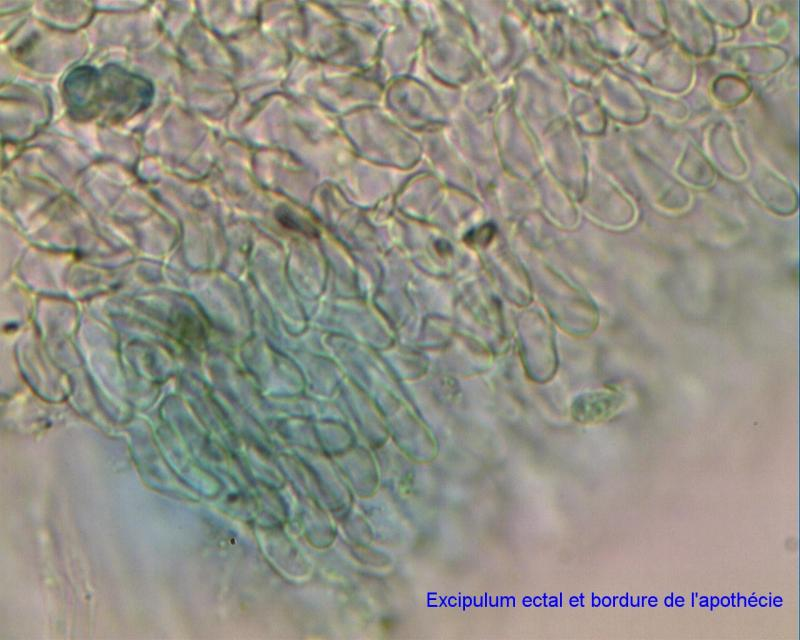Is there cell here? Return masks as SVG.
I'll use <instances>...</instances> for the list:
<instances>
[{
  "instance_id": "cell-1",
  "label": "cell",
  "mask_w": 800,
  "mask_h": 640,
  "mask_svg": "<svg viewBox=\"0 0 800 640\" xmlns=\"http://www.w3.org/2000/svg\"><path fill=\"white\" fill-rule=\"evenodd\" d=\"M68 113L78 121H121L145 110L150 104L152 84L118 66L101 69L78 67L64 82Z\"/></svg>"
}]
</instances>
